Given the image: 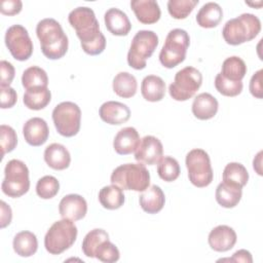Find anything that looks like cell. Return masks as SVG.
<instances>
[{"mask_svg":"<svg viewBox=\"0 0 263 263\" xmlns=\"http://www.w3.org/2000/svg\"><path fill=\"white\" fill-rule=\"evenodd\" d=\"M249 181V173L243 164L239 162H229L223 171V182L242 188Z\"/></svg>","mask_w":263,"mask_h":263,"instance_id":"cell-32","label":"cell"},{"mask_svg":"<svg viewBox=\"0 0 263 263\" xmlns=\"http://www.w3.org/2000/svg\"><path fill=\"white\" fill-rule=\"evenodd\" d=\"M110 180L123 190L143 192L150 185V173L143 163H125L112 172Z\"/></svg>","mask_w":263,"mask_h":263,"instance_id":"cell-4","label":"cell"},{"mask_svg":"<svg viewBox=\"0 0 263 263\" xmlns=\"http://www.w3.org/2000/svg\"><path fill=\"white\" fill-rule=\"evenodd\" d=\"M215 87L222 96L236 97L242 91L243 85L241 81H230L218 73L215 78Z\"/></svg>","mask_w":263,"mask_h":263,"instance_id":"cell-38","label":"cell"},{"mask_svg":"<svg viewBox=\"0 0 263 263\" xmlns=\"http://www.w3.org/2000/svg\"><path fill=\"white\" fill-rule=\"evenodd\" d=\"M124 194L120 187L112 184L103 187L99 192V201L107 210H117L124 203Z\"/></svg>","mask_w":263,"mask_h":263,"instance_id":"cell-29","label":"cell"},{"mask_svg":"<svg viewBox=\"0 0 263 263\" xmlns=\"http://www.w3.org/2000/svg\"><path fill=\"white\" fill-rule=\"evenodd\" d=\"M261 160H262V151H259L258 154L254 157L253 160V167L259 176H262V168H261Z\"/></svg>","mask_w":263,"mask_h":263,"instance_id":"cell-47","label":"cell"},{"mask_svg":"<svg viewBox=\"0 0 263 263\" xmlns=\"http://www.w3.org/2000/svg\"><path fill=\"white\" fill-rule=\"evenodd\" d=\"M0 92H1V108L2 109L11 108L15 105V103L17 101V95H16V91L12 87H10V86L0 87Z\"/></svg>","mask_w":263,"mask_h":263,"instance_id":"cell-42","label":"cell"},{"mask_svg":"<svg viewBox=\"0 0 263 263\" xmlns=\"http://www.w3.org/2000/svg\"><path fill=\"white\" fill-rule=\"evenodd\" d=\"M60 190V183L53 176H44L37 181L36 193L42 199L54 197Z\"/></svg>","mask_w":263,"mask_h":263,"instance_id":"cell-37","label":"cell"},{"mask_svg":"<svg viewBox=\"0 0 263 263\" xmlns=\"http://www.w3.org/2000/svg\"><path fill=\"white\" fill-rule=\"evenodd\" d=\"M59 212L63 219L78 221L87 213V202L79 194H68L59 203Z\"/></svg>","mask_w":263,"mask_h":263,"instance_id":"cell-14","label":"cell"},{"mask_svg":"<svg viewBox=\"0 0 263 263\" xmlns=\"http://www.w3.org/2000/svg\"><path fill=\"white\" fill-rule=\"evenodd\" d=\"M130 7L137 20L145 25L157 23L161 15L160 7L154 0H133Z\"/></svg>","mask_w":263,"mask_h":263,"instance_id":"cell-19","label":"cell"},{"mask_svg":"<svg viewBox=\"0 0 263 263\" xmlns=\"http://www.w3.org/2000/svg\"><path fill=\"white\" fill-rule=\"evenodd\" d=\"M22 84L26 90L45 88L48 85V77L46 72L37 66L27 68L22 75Z\"/></svg>","mask_w":263,"mask_h":263,"instance_id":"cell-31","label":"cell"},{"mask_svg":"<svg viewBox=\"0 0 263 263\" xmlns=\"http://www.w3.org/2000/svg\"><path fill=\"white\" fill-rule=\"evenodd\" d=\"M44 160L49 167L55 171H63L69 167L71 155L64 145L52 143L44 150Z\"/></svg>","mask_w":263,"mask_h":263,"instance_id":"cell-22","label":"cell"},{"mask_svg":"<svg viewBox=\"0 0 263 263\" xmlns=\"http://www.w3.org/2000/svg\"><path fill=\"white\" fill-rule=\"evenodd\" d=\"M141 142L138 130L135 127L126 126L121 128L115 136L113 148L117 154L127 155L137 150Z\"/></svg>","mask_w":263,"mask_h":263,"instance_id":"cell-18","label":"cell"},{"mask_svg":"<svg viewBox=\"0 0 263 263\" xmlns=\"http://www.w3.org/2000/svg\"><path fill=\"white\" fill-rule=\"evenodd\" d=\"M101 119L112 125H120L125 123L130 117L129 108L120 102L108 101L101 105L99 110Z\"/></svg>","mask_w":263,"mask_h":263,"instance_id":"cell-17","label":"cell"},{"mask_svg":"<svg viewBox=\"0 0 263 263\" xmlns=\"http://www.w3.org/2000/svg\"><path fill=\"white\" fill-rule=\"evenodd\" d=\"M261 31V22L253 13H242L227 21L222 30V36L227 44L239 45L253 40Z\"/></svg>","mask_w":263,"mask_h":263,"instance_id":"cell-3","label":"cell"},{"mask_svg":"<svg viewBox=\"0 0 263 263\" xmlns=\"http://www.w3.org/2000/svg\"><path fill=\"white\" fill-rule=\"evenodd\" d=\"M78 230L74 221L62 219L54 222L44 236V247L51 255H60L70 249L76 238Z\"/></svg>","mask_w":263,"mask_h":263,"instance_id":"cell-5","label":"cell"},{"mask_svg":"<svg viewBox=\"0 0 263 263\" xmlns=\"http://www.w3.org/2000/svg\"><path fill=\"white\" fill-rule=\"evenodd\" d=\"M52 121L61 136L74 137L80 129L81 110L73 102H62L52 111Z\"/></svg>","mask_w":263,"mask_h":263,"instance_id":"cell-11","label":"cell"},{"mask_svg":"<svg viewBox=\"0 0 263 263\" xmlns=\"http://www.w3.org/2000/svg\"><path fill=\"white\" fill-rule=\"evenodd\" d=\"M113 91L120 98L128 99L136 95L138 82L134 75L128 72H119L112 82Z\"/></svg>","mask_w":263,"mask_h":263,"instance_id":"cell-28","label":"cell"},{"mask_svg":"<svg viewBox=\"0 0 263 263\" xmlns=\"http://www.w3.org/2000/svg\"><path fill=\"white\" fill-rule=\"evenodd\" d=\"M224 262V261H229V262H243V263H252L253 262V258H252V254L247 251V250H238L236 251L231 258H224V259H219L218 262Z\"/></svg>","mask_w":263,"mask_h":263,"instance_id":"cell-45","label":"cell"},{"mask_svg":"<svg viewBox=\"0 0 263 263\" xmlns=\"http://www.w3.org/2000/svg\"><path fill=\"white\" fill-rule=\"evenodd\" d=\"M142 210L148 214H157L160 212L165 202V196L161 188L157 185L148 187L139 197Z\"/></svg>","mask_w":263,"mask_h":263,"instance_id":"cell-23","label":"cell"},{"mask_svg":"<svg viewBox=\"0 0 263 263\" xmlns=\"http://www.w3.org/2000/svg\"><path fill=\"white\" fill-rule=\"evenodd\" d=\"M262 74L263 70H258L255 74H253L251 80H250V92L253 97L257 99H262L263 97V90H262Z\"/></svg>","mask_w":263,"mask_h":263,"instance_id":"cell-44","label":"cell"},{"mask_svg":"<svg viewBox=\"0 0 263 263\" xmlns=\"http://www.w3.org/2000/svg\"><path fill=\"white\" fill-rule=\"evenodd\" d=\"M12 219V212L10 206L3 200H1V222L0 226L1 228H5L8 226Z\"/></svg>","mask_w":263,"mask_h":263,"instance_id":"cell-46","label":"cell"},{"mask_svg":"<svg viewBox=\"0 0 263 263\" xmlns=\"http://www.w3.org/2000/svg\"><path fill=\"white\" fill-rule=\"evenodd\" d=\"M50 100L51 92L47 87L26 90L23 98L25 106L28 109L36 111L44 109L50 103Z\"/></svg>","mask_w":263,"mask_h":263,"instance_id":"cell-33","label":"cell"},{"mask_svg":"<svg viewBox=\"0 0 263 263\" xmlns=\"http://www.w3.org/2000/svg\"><path fill=\"white\" fill-rule=\"evenodd\" d=\"M0 70H1V80H0V87L9 86L12 82L15 74L14 67L11 63L2 60L0 62Z\"/></svg>","mask_w":263,"mask_h":263,"instance_id":"cell-41","label":"cell"},{"mask_svg":"<svg viewBox=\"0 0 263 263\" xmlns=\"http://www.w3.org/2000/svg\"><path fill=\"white\" fill-rule=\"evenodd\" d=\"M237 235L233 228L227 225H219L213 228L209 234L210 247L216 252H227L236 243Z\"/></svg>","mask_w":263,"mask_h":263,"instance_id":"cell-16","label":"cell"},{"mask_svg":"<svg viewBox=\"0 0 263 263\" xmlns=\"http://www.w3.org/2000/svg\"><path fill=\"white\" fill-rule=\"evenodd\" d=\"M163 156V147L159 139L154 136H145L141 139L139 147L135 151V159L143 164L154 165Z\"/></svg>","mask_w":263,"mask_h":263,"instance_id":"cell-13","label":"cell"},{"mask_svg":"<svg viewBox=\"0 0 263 263\" xmlns=\"http://www.w3.org/2000/svg\"><path fill=\"white\" fill-rule=\"evenodd\" d=\"M69 24L75 29L83 51L98 55L105 50L106 38L100 31V25L93 10L86 6L74 8L68 15Z\"/></svg>","mask_w":263,"mask_h":263,"instance_id":"cell-1","label":"cell"},{"mask_svg":"<svg viewBox=\"0 0 263 263\" xmlns=\"http://www.w3.org/2000/svg\"><path fill=\"white\" fill-rule=\"evenodd\" d=\"M5 44L13 59L27 61L33 53V42L22 25L10 26L5 33Z\"/></svg>","mask_w":263,"mask_h":263,"instance_id":"cell-12","label":"cell"},{"mask_svg":"<svg viewBox=\"0 0 263 263\" xmlns=\"http://www.w3.org/2000/svg\"><path fill=\"white\" fill-rule=\"evenodd\" d=\"M223 17V10L221 6L216 2H208L203 4L197 14L196 22L201 28L211 29L217 27Z\"/></svg>","mask_w":263,"mask_h":263,"instance_id":"cell-24","label":"cell"},{"mask_svg":"<svg viewBox=\"0 0 263 263\" xmlns=\"http://www.w3.org/2000/svg\"><path fill=\"white\" fill-rule=\"evenodd\" d=\"M0 144H1V157L3 158L6 153L11 152L17 144V136L15 130L6 124L0 126Z\"/></svg>","mask_w":263,"mask_h":263,"instance_id":"cell-40","label":"cell"},{"mask_svg":"<svg viewBox=\"0 0 263 263\" xmlns=\"http://www.w3.org/2000/svg\"><path fill=\"white\" fill-rule=\"evenodd\" d=\"M25 141L34 147L43 145L49 136V128L46 121L40 117H33L26 121L23 126Z\"/></svg>","mask_w":263,"mask_h":263,"instance_id":"cell-15","label":"cell"},{"mask_svg":"<svg viewBox=\"0 0 263 263\" xmlns=\"http://www.w3.org/2000/svg\"><path fill=\"white\" fill-rule=\"evenodd\" d=\"M158 45V36L150 30H141L134 36L127 52V64L136 69L146 68L147 60L153 54Z\"/></svg>","mask_w":263,"mask_h":263,"instance_id":"cell-8","label":"cell"},{"mask_svg":"<svg viewBox=\"0 0 263 263\" xmlns=\"http://www.w3.org/2000/svg\"><path fill=\"white\" fill-rule=\"evenodd\" d=\"M217 202L226 209L234 208L238 204L242 195V188L221 182L216 188Z\"/></svg>","mask_w":263,"mask_h":263,"instance_id":"cell-27","label":"cell"},{"mask_svg":"<svg viewBox=\"0 0 263 263\" xmlns=\"http://www.w3.org/2000/svg\"><path fill=\"white\" fill-rule=\"evenodd\" d=\"M220 73L230 81H241L247 74V65L239 57H229L223 62Z\"/></svg>","mask_w":263,"mask_h":263,"instance_id":"cell-30","label":"cell"},{"mask_svg":"<svg viewBox=\"0 0 263 263\" xmlns=\"http://www.w3.org/2000/svg\"><path fill=\"white\" fill-rule=\"evenodd\" d=\"M95 258L104 263L117 262L120 258V253L117 247L109 239L104 240L96 250Z\"/></svg>","mask_w":263,"mask_h":263,"instance_id":"cell-39","label":"cell"},{"mask_svg":"<svg viewBox=\"0 0 263 263\" xmlns=\"http://www.w3.org/2000/svg\"><path fill=\"white\" fill-rule=\"evenodd\" d=\"M23 2L21 0H2L0 2V11L5 15H15L21 12Z\"/></svg>","mask_w":263,"mask_h":263,"instance_id":"cell-43","label":"cell"},{"mask_svg":"<svg viewBox=\"0 0 263 263\" xmlns=\"http://www.w3.org/2000/svg\"><path fill=\"white\" fill-rule=\"evenodd\" d=\"M141 93L148 102H159L165 95V83L159 76L148 75L142 80Z\"/></svg>","mask_w":263,"mask_h":263,"instance_id":"cell-25","label":"cell"},{"mask_svg":"<svg viewBox=\"0 0 263 263\" xmlns=\"http://www.w3.org/2000/svg\"><path fill=\"white\" fill-rule=\"evenodd\" d=\"M198 4V0H168V13L176 20L186 18Z\"/></svg>","mask_w":263,"mask_h":263,"instance_id":"cell-36","label":"cell"},{"mask_svg":"<svg viewBox=\"0 0 263 263\" xmlns=\"http://www.w3.org/2000/svg\"><path fill=\"white\" fill-rule=\"evenodd\" d=\"M189 181L198 188L209 186L214 177L209 154L199 148L190 150L185 159Z\"/></svg>","mask_w":263,"mask_h":263,"instance_id":"cell-9","label":"cell"},{"mask_svg":"<svg viewBox=\"0 0 263 263\" xmlns=\"http://www.w3.org/2000/svg\"><path fill=\"white\" fill-rule=\"evenodd\" d=\"M36 35L40 41L42 53L49 60L63 58L69 46L67 35L54 18H43L36 26Z\"/></svg>","mask_w":263,"mask_h":263,"instance_id":"cell-2","label":"cell"},{"mask_svg":"<svg viewBox=\"0 0 263 263\" xmlns=\"http://www.w3.org/2000/svg\"><path fill=\"white\" fill-rule=\"evenodd\" d=\"M4 175L1 189L5 195L16 198L29 191V170L25 162L18 159L9 160L5 165Z\"/></svg>","mask_w":263,"mask_h":263,"instance_id":"cell-7","label":"cell"},{"mask_svg":"<svg viewBox=\"0 0 263 263\" xmlns=\"http://www.w3.org/2000/svg\"><path fill=\"white\" fill-rule=\"evenodd\" d=\"M104 22L107 30L115 36H126L132 29V24L126 13L115 7L109 8L105 12Z\"/></svg>","mask_w":263,"mask_h":263,"instance_id":"cell-20","label":"cell"},{"mask_svg":"<svg viewBox=\"0 0 263 263\" xmlns=\"http://www.w3.org/2000/svg\"><path fill=\"white\" fill-rule=\"evenodd\" d=\"M12 247L16 255L21 257H31L37 252L38 240L33 232L25 230L15 234Z\"/></svg>","mask_w":263,"mask_h":263,"instance_id":"cell-26","label":"cell"},{"mask_svg":"<svg viewBox=\"0 0 263 263\" xmlns=\"http://www.w3.org/2000/svg\"><path fill=\"white\" fill-rule=\"evenodd\" d=\"M109 239L107 231L101 228H95L90 230L83 238L82 252L88 258H95V252L97 248L104 241Z\"/></svg>","mask_w":263,"mask_h":263,"instance_id":"cell-34","label":"cell"},{"mask_svg":"<svg viewBox=\"0 0 263 263\" xmlns=\"http://www.w3.org/2000/svg\"><path fill=\"white\" fill-rule=\"evenodd\" d=\"M157 173L160 179L165 182H173L180 176V164L172 156L162 157L157 164Z\"/></svg>","mask_w":263,"mask_h":263,"instance_id":"cell-35","label":"cell"},{"mask_svg":"<svg viewBox=\"0 0 263 263\" xmlns=\"http://www.w3.org/2000/svg\"><path fill=\"white\" fill-rule=\"evenodd\" d=\"M190 44V37L183 29H173L168 32L165 42L159 52L160 64L172 69L181 64L185 58Z\"/></svg>","mask_w":263,"mask_h":263,"instance_id":"cell-6","label":"cell"},{"mask_svg":"<svg viewBox=\"0 0 263 263\" xmlns=\"http://www.w3.org/2000/svg\"><path fill=\"white\" fill-rule=\"evenodd\" d=\"M219 108L217 99L209 92L197 95L192 103V113L199 120H209L213 118Z\"/></svg>","mask_w":263,"mask_h":263,"instance_id":"cell-21","label":"cell"},{"mask_svg":"<svg viewBox=\"0 0 263 263\" xmlns=\"http://www.w3.org/2000/svg\"><path fill=\"white\" fill-rule=\"evenodd\" d=\"M202 84V75L194 67H185L179 70L174 82L168 86L170 96L176 101H187L191 99Z\"/></svg>","mask_w":263,"mask_h":263,"instance_id":"cell-10","label":"cell"}]
</instances>
